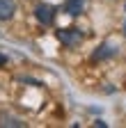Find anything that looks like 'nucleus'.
Here are the masks:
<instances>
[{"instance_id": "nucleus-1", "label": "nucleus", "mask_w": 126, "mask_h": 128, "mask_svg": "<svg viewBox=\"0 0 126 128\" xmlns=\"http://www.w3.org/2000/svg\"><path fill=\"white\" fill-rule=\"evenodd\" d=\"M57 39H60V44H64L67 48H76V46L83 44L85 34L78 28H62V30H57Z\"/></svg>"}, {"instance_id": "nucleus-2", "label": "nucleus", "mask_w": 126, "mask_h": 128, "mask_svg": "<svg viewBox=\"0 0 126 128\" xmlns=\"http://www.w3.org/2000/svg\"><path fill=\"white\" fill-rule=\"evenodd\" d=\"M55 14H57V9H55L53 5H48V2H39V5L35 7V18H37L41 25H53Z\"/></svg>"}, {"instance_id": "nucleus-3", "label": "nucleus", "mask_w": 126, "mask_h": 128, "mask_svg": "<svg viewBox=\"0 0 126 128\" xmlns=\"http://www.w3.org/2000/svg\"><path fill=\"white\" fill-rule=\"evenodd\" d=\"M117 55V48L112 46V44H101L96 50L92 53V62H101V60H110V57H115Z\"/></svg>"}, {"instance_id": "nucleus-4", "label": "nucleus", "mask_w": 126, "mask_h": 128, "mask_svg": "<svg viewBox=\"0 0 126 128\" xmlns=\"http://www.w3.org/2000/svg\"><path fill=\"white\" fill-rule=\"evenodd\" d=\"M16 14V2L14 0H0V21H9Z\"/></svg>"}, {"instance_id": "nucleus-5", "label": "nucleus", "mask_w": 126, "mask_h": 128, "mask_svg": "<svg viewBox=\"0 0 126 128\" xmlns=\"http://www.w3.org/2000/svg\"><path fill=\"white\" fill-rule=\"evenodd\" d=\"M87 5V0H67V5H64V12L71 14V16H78V14H83Z\"/></svg>"}, {"instance_id": "nucleus-6", "label": "nucleus", "mask_w": 126, "mask_h": 128, "mask_svg": "<svg viewBox=\"0 0 126 128\" xmlns=\"http://www.w3.org/2000/svg\"><path fill=\"white\" fill-rule=\"evenodd\" d=\"M0 126H14V128H23L25 121H21L14 114H0Z\"/></svg>"}, {"instance_id": "nucleus-7", "label": "nucleus", "mask_w": 126, "mask_h": 128, "mask_svg": "<svg viewBox=\"0 0 126 128\" xmlns=\"http://www.w3.org/2000/svg\"><path fill=\"white\" fill-rule=\"evenodd\" d=\"M3 64H7V57H5V55H0V66H3Z\"/></svg>"}, {"instance_id": "nucleus-8", "label": "nucleus", "mask_w": 126, "mask_h": 128, "mask_svg": "<svg viewBox=\"0 0 126 128\" xmlns=\"http://www.w3.org/2000/svg\"><path fill=\"white\" fill-rule=\"evenodd\" d=\"M124 34H126V25H124Z\"/></svg>"}]
</instances>
